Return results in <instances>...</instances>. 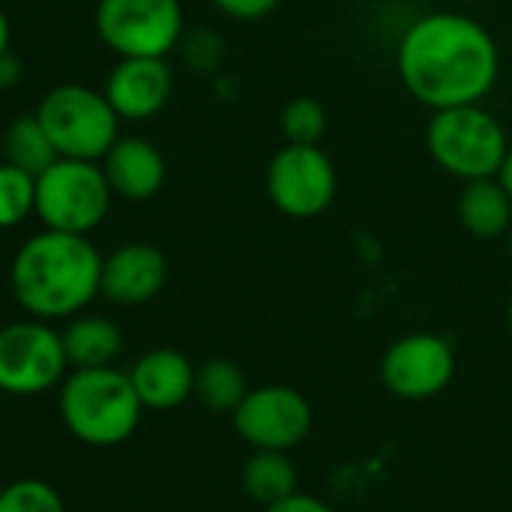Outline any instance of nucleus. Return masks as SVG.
<instances>
[{"label":"nucleus","mask_w":512,"mask_h":512,"mask_svg":"<svg viewBox=\"0 0 512 512\" xmlns=\"http://www.w3.org/2000/svg\"><path fill=\"white\" fill-rule=\"evenodd\" d=\"M57 408L66 432L96 450L126 444L144 414L129 375L114 366L66 372Z\"/></svg>","instance_id":"3"},{"label":"nucleus","mask_w":512,"mask_h":512,"mask_svg":"<svg viewBox=\"0 0 512 512\" xmlns=\"http://www.w3.org/2000/svg\"><path fill=\"white\" fill-rule=\"evenodd\" d=\"M279 0H213L216 9H222L225 15L237 18V21H258L264 15H270L276 9Z\"/></svg>","instance_id":"25"},{"label":"nucleus","mask_w":512,"mask_h":512,"mask_svg":"<svg viewBox=\"0 0 512 512\" xmlns=\"http://www.w3.org/2000/svg\"><path fill=\"white\" fill-rule=\"evenodd\" d=\"M240 483H243V492L261 507H273L291 498L294 492H300L297 465L291 462L288 453H279V450H252V456L243 465Z\"/></svg>","instance_id":"18"},{"label":"nucleus","mask_w":512,"mask_h":512,"mask_svg":"<svg viewBox=\"0 0 512 512\" xmlns=\"http://www.w3.org/2000/svg\"><path fill=\"white\" fill-rule=\"evenodd\" d=\"M171 90L174 78L165 57H120L105 84L111 108L126 120H147L159 114L168 105Z\"/></svg>","instance_id":"13"},{"label":"nucleus","mask_w":512,"mask_h":512,"mask_svg":"<svg viewBox=\"0 0 512 512\" xmlns=\"http://www.w3.org/2000/svg\"><path fill=\"white\" fill-rule=\"evenodd\" d=\"M135 396L150 411H174L195 396V366L177 348H153L126 372Z\"/></svg>","instance_id":"14"},{"label":"nucleus","mask_w":512,"mask_h":512,"mask_svg":"<svg viewBox=\"0 0 512 512\" xmlns=\"http://www.w3.org/2000/svg\"><path fill=\"white\" fill-rule=\"evenodd\" d=\"M99 39L120 57H165L183 39L180 0H99Z\"/></svg>","instance_id":"8"},{"label":"nucleus","mask_w":512,"mask_h":512,"mask_svg":"<svg viewBox=\"0 0 512 512\" xmlns=\"http://www.w3.org/2000/svg\"><path fill=\"white\" fill-rule=\"evenodd\" d=\"M234 429L252 450L291 453L312 432V405L288 384H264L243 396L234 411Z\"/></svg>","instance_id":"10"},{"label":"nucleus","mask_w":512,"mask_h":512,"mask_svg":"<svg viewBox=\"0 0 512 512\" xmlns=\"http://www.w3.org/2000/svg\"><path fill=\"white\" fill-rule=\"evenodd\" d=\"M246 393H249L246 375L234 360L216 357L195 369V396L192 399H198L207 411L234 414Z\"/></svg>","instance_id":"19"},{"label":"nucleus","mask_w":512,"mask_h":512,"mask_svg":"<svg viewBox=\"0 0 512 512\" xmlns=\"http://www.w3.org/2000/svg\"><path fill=\"white\" fill-rule=\"evenodd\" d=\"M66 363L72 369H102L114 366L123 351L120 327L105 315H75L66 330H60Z\"/></svg>","instance_id":"17"},{"label":"nucleus","mask_w":512,"mask_h":512,"mask_svg":"<svg viewBox=\"0 0 512 512\" xmlns=\"http://www.w3.org/2000/svg\"><path fill=\"white\" fill-rule=\"evenodd\" d=\"M102 255L81 234L42 231L12 258L9 285L18 306L39 321H63L84 312L99 294Z\"/></svg>","instance_id":"2"},{"label":"nucleus","mask_w":512,"mask_h":512,"mask_svg":"<svg viewBox=\"0 0 512 512\" xmlns=\"http://www.w3.org/2000/svg\"><path fill=\"white\" fill-rule=\"evenodd\" d=\"M57 150L48 138V132L42 129V123L36 120V114L30 117H18L9 123L6 129V162L21 168L30 177H39L45 168H51L57 162Z\"/></svg>","instance_id":"20"},{"label":"nucleus","mask_w":512,"mask_h":512,"mask_svg":"<svg viewBox=\"0 0 512 512\" xmlns=\"http://www.w3.org/2000/svg\"><path fill=\"white\" fill-rule=\"evenodd\" d=\"M111 186L96 162L57 159L36 177V207L33 213L48 231L87 237L102 225L111 207Z\"/></svg>","instance_id":"6"},{"label":"nucleus","mask_w":512,"mask_h":512,"mask_svg":"<svg viewBox=\"0 0 512 512\" xmlns=\"http://www.w3.org/2000/svg\"><path fill=\"white\" fill-rule=\"evenodd\" d=\"M339 192V174L321 144H285L267 165V198L288 219H318Z\"/></svg>","instance_id":"7"},{"label":"nucleus","mask_w":512,"mask_h":512,"mask_svg":"<svg viewBox=\"0 0 512 512\" xmlns=\"http://www.w3.org/2000/svg\"><path fill=\"white\" fill-rule=\"evenodd\" d=\"M507 330H510V336H512V297H510V306H507Z\"/></svg>","instance_id":"30"},{"label":"nucleus","mask_w":512,"mask_h":512,"mask_svg":"<svg viewBox=\"0 0 512 512\" xmlns=\"http://www.w3.org/2000/svg\"><path fill=\"white\" fill-rule=\"evenodd\" d=\"M183 54H186V63H192L198 72H213L222 60V39L210 30H192L186 39H183Z\"/></svg>","instance_id":"24"},{"label":"nucleus","mask_w":512,"mask_h":512,"mask_svg":"<svg viewBox=\"0 0 512 512\" xmlns=\"http://www.w3.org/2000/svg\"><path fill=\"white\" fill-rule=\"evenodd\" d=\"M288 144H321L327 135V108L315 96H294L279 117Z\"/></svg>","instance_id":"21"},{"label":"nucleus","mask_w":512,"mask_h":512,"mask_svg":"<svg viewBox=\"0 0 512 512\" xmlns=\"http://www.w3.org/2000/svg\"><path fill=\"white\" fill-rule=\"evenodd\" d=\"M498 183L507 189V195L512 198V144L510 150H507V156H504V162H501V168H498Z\"/></svg>","instance_id":"28"},{"label":"nucleus","mask_w":512,"mask_h":512,"mask_svg":"<svg viewBox=\"0 0 512 512\" xmlns=\"http://www.w3.org/2000/svg\"><path fill=\"white\" fill-rule=\"evenodd\" d=\"M459 225L477 240H498L507 237L512 228V198L498 183V177L471 180L462 186L456 201Z\"/></svg>","instance_id":"16"},{"label":"nucleus","mask_w":512,"mask_h":512,"mask_svg":"<svg viewBox=\"0 0 512 512\" xmlns=\"http://www.w3.org/2000/svg\"><path fill=\"white\" fill-rule=\"evenodd\" d=\"M6 51H9V21L0 12V54H6Z\"/></svg>","instance_id":"29"},{"label":"nucleus","mask_w":512,"mask_h":512,"mask_svg":"<svg viewBox=\"0 0 512 512\" xmlns=\"http://www.w3.org/2000/svg\"><path fill=\"white\" fill-rule=\"evenodd\" d=\"M36 207V177L3 162L0 165V231L24 222Z\"/></svg>","instance_id":"22"},{"label":"nucleus","mask_w":512,"mask_h":512,"mask_svg":"<svg viewBox=\"0 0 512 512\" xmlns=\"http://www.w3.org/2000/svg\"><path fill=\"white\" fill-rule=\"evenodd\" d=\"M396 69L405 90L432 111L477 105L501 78V48L486 24L444 9L408 24Z\"/></svg>","instance_id":"1"},{"label":"nucleus","mask_w":512,"mask_h":512,"mask_svg":"<svg viewBox=\"0 0 512 512\" xmlns=\"http://www.w3.org/2000/svg\"><path fill=\"white\" fill-rule=\"evenodd\" d=\"M507 252H510V261H512V228L507 231Z\"/></svg>","instance_id":"31"},{"label":"nucleus","mask_w":512,"mask_h":512,"mask_svg":"<svg viewBox=\"0 0 512 512\" xmlns=\"http://www.w3.org/2000/svg\"><path fill=\"white\" fill-rule=\"evenodd\" d=\"M168 282V258L150 243H126L102 258L99 294L117 306L150 303Z\"/></svg>","instance_id":"12"},{"label":"nucleus","mask_w":512,"mask_h":512,"mask_svg":"<svg viewBox=\"0 0 512 512\" xmlns=\"http://www.w3.org/2000/svg\"><path fill=\"white\" fill-rule=\"evenodd\" d=\"M0 512H66V504L51 483L24 477L0 489Z\"/></svg>","instance_id":"23"},{"label":"nucleus","mask_w":512,"mask_h":512,"mask_svg":"<svg viewBox=\"0 0 512 512\" xmlns=\"http://www.w3.org/2000/svg\"><path fill=\"white\" fill-rule=\"evenodd\" d=\"M426 150L444 174L471 183L498 177L510 138L504 123L483 102H477L432 111L426 126Z\"/></svg>","instance_id":"4"},{"label":"nucleus","mask_w":512,"mask_h":512,"mask_svg":"<svg viewBox=\"0 0 512 512\" xmlns=\"http://www.w3.org/2000/svg\"><path fill=\"white\" fill-rule=\"evenodd\" d=\"M36 120L48 132L60 159L96 162L117 141L120 117L105 93L84 84H60L42 96Z\"/></svg>","instance_id":"5"},{"label":"nucleus","mask_w":512,"mask_h":512,"mask_svg":"<svg viewBox=\"0 0 512 512\" xmlns=\"http://www.w3.org/2000/svg\"><path fill=\"white\" fill-rule=\"evenodd\" d=\"M456 375V348L438 333H408L381 357V381L402 402L441 396Z\"/></svg>","instance_id":"11"},{"label":"nucleus","mask_w":512,"mask_h":512,"mask_svg":"<svg viewBox=\"0 0 512 512\" xmlns=\"http://www.w3.org/2000/svg\"><path fill=\"white\" fill-rule=\"evenodd\" d=\"M102 159L105 180L117 198L150 201L165 186V156L144 138H117Z\"/></svg>","instance_id":"15"},{"label":"nucleus","mask_w":512,"mask_h":512,"mask_svg":"<svg viewBox=\"0 0 512 512\" xmlns=\"http://www.w3.org/2000/svg\"><path fill=\"white\" fill-rule=\"evenodd\" d=\"M18 78H21V63L9 51L0 54V87H12L18 84Z\"/></svg>","instance_id":"27"},{"label":"nucleus","mask_w":512,"mask_h":512,"mask_svg":"<svg viewBox=\"0 0 512 512\" xmlns=\"http://www.w3.org/2000/svg\"><path fill=\"white\" fill-rule=\"evenodd\" d=\"M264 512H336L330 504H324L321 498L315 495H306V492H294L291 498L273 504V507H264Z\"/></svg>","instance_id":"26"},{"label":"nucleus","mask_w":512,"mask_h":512,"mask_svg":"<svg viewBox=\"0 0 512 512\" xmlns=\"http://www.w3.org/2000/svg\"><path fill=\"white\" fill-rule=\"evenodd\" d=\"M60 333L39 318L0 327V393L39 396L66 378Z\"/></svg>","instance_id":"9"}]
</instances>
